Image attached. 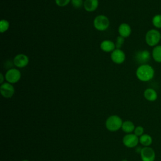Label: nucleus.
I'll return each mask as SVG.
<instances>
[{
    "mask_svg": "<svg viewBox=\"0 0 161 161\" xmlns=\"http://www.w3.org/2000/svg\"><path fill=\"white\" fill-rule=\"evenodd\" d=\"M71 3L75 8H79L84 5L83 0H71Z\"/></svg>",
    "mask_w": 161,
    "mask_h": 161,
    "instance_id": "23",
    "label": "nucleus"
},
{
    "mask_svg": "<svg viewBox=\"0 0 161 161\" xmlns=\"http://www.w3.org/2000/svg\"><path fill=\"white\" fill-rule=\"evenodd\" d=\"M144 133V128L142 126H138L135 127L134 130V134L137 136H141L143 135Z\"/></svg>",
    "mask_w": 161,
    "mask_h": 161,
    "instance_id": "22",
    "label": "nucleus"
},
{
    "mask_svg": "<svg viewBox=\"0 0 161 161\" xmlns=\"http://www.w3.org/2000/svg\"><path fill=\"white\" fill-rule=\"evenodd\" d=\"M9 27V22L6 19H2L0 22V31L1 33H4L6 31Z\"/></svg>",
    "mask_w": 161,
    "mask_h": 161,
    "instance_id": "20",
    "label": "nucleus"
},
{
    "mask_svg": "<svg viewBox=\"0 0 161 161\" xmlns=\"http://www.w3.org/2000/svg\"><path fill=\"white\" fill-rule=\"evenodd\" d=\"M124 42H125V38H123L121 36H118L117 38H116V43H115L116 48H118V49H120V48L123 46V45L124 43Z\"/></svg>",
    "mask_w": 161,
    "mask_h": 161,
    "instance_id": "21",
    "label": "nucleus"
},
{
    "mask_svg": "<svg viewBox=\"0 0 161 161\" xmlns=\"http://www.w3.org/2000/svg\"><path fill=\"white\" fill-rule=\"evenodd\" d=\"M150 56V53L148 50H144L137 52L135 55V58L138 62L145 64L149 61Z\"/></svg>",
    "mask_w": 161,
    "mask_h": 161,
    "instance_id": "11",
    "label": "nucleus"
},
{
    "mask_svg": "<svg viewBox=\"0 0 161 161\" xmlns=\"http://www.w3.org/2000/svg\"><path fill=\"white\" fill-rule=\"evenodd\" d=\"M140 156L142 161H154L155 153L154 150L150 147H144L140 152Z\"/></svg>",
    "mask_w": 161,
    "mask_h": 161,
    "instance_id": "6",
    "label": "nucleus"
},
{
    "mask_svg": "<svg viewBox=\"0 0 161 161\" xmlns=\"http://www.w3.org/2000/svg\"><path fill=\"white\" fill-rule=\"evenodd\" d=\"M160 40H161V35H160Z\"/></svg>",
    "mask_w": 161,
    "mask_h": 161,
    "instance_id": "28",
    "label": "nucleus"
},
{
    "mask_svg": "<svg viewBox=\"0 0 161 161\" xmlns=\"http://www.w3.org/2000/svg\"><path fill=\"white\" fill-rule=\"evenodd\" d=\"M152 56L155 62L161 63V45L154 47L152 50Z\"/></svg>",
    "mask_w": 161,
    "mask_h": 161,
    "instance_id": "17",
    "label": "nucleus"
},
{
    "mask_svg": "<svg viewBox=\"0 0 161 161\" xmlns=\"http://www.w3.org/2000/svg\"><path fill=\"white\" fill-rule=\"evenodd\" d=\"M161 33L156 29H151L148 30L145 35V42L150 47H155L160 40Z\"/></svg>",
    "mask_w": 161,
    "mask_h": 161,
    "instance_id": "2",
    "label": "nucleus"
},
{
    "mask_svg": "<svg viewBox=\"0 0 161 161\" xmlns=\"http://www.w3.org/2000/svg\"><path fill=\"white\" fill-rule=\"evenodd\" d=\"M100 47H101V49L105 52H113L114 50H115L116 45L111 40H106L101 42Z\"/></svg>",
    "mask_w": 161,
    "mask_h": 161,
    "instance_id": "13",
    "label": "nucleus"
},
{
    "mask_svg": "<svg viewBox=\"0 0 161 161\" xmlns=\"http://www.w3.org/2000/svg\"><path fill=\"white\" fill-rule=\"evenodd\" d=\"M0 92L4 97L10 98L14 93V89L11 83L4 82L1 85Z\"/></svg>",
    "mask_w": 161,
    "mask_h": 161,
    "instance_id": "8",
    "label": "nucleus"
},
{
    "mask_svg": "<svg viewBox=\"0 0 161 161\" xmlns=\"http://www.w3.org/2000/svg\"><path fill=\"white\" fill-rule=\"evenodd\" d=\"M22 161H28V160H22Z\"/></svg>",
    "mask_w": 161,
    "mask_h": 161,
    "instance_id": "26",
    "label": "nucleus"
},
{
    "mask_svg": "<svg viewBox=\"0 0 161 161\" xmlns=\"http://www.w3.org/2000/svg\"><path fill=\"white\" fill-rule=\"evenodd\" d=\"M70 0H55L56 4L60 7H64L67 6L69 3Z\"/></svg>",
    "mask_w": 161,
    "mask_h": 161,
    "instance_id": "24",
    "label": "nucleus"
},
{
    "mask_svg": "<svg viewBox=\"0 0 161 161\" xmlns=\"http://www.w3.org/2000/svg\"><path fill=\"white\" fill-rule=\"evenodd\" d=\"M118 33L119 34V36L123 38L128 37L131 33V29L130 26L128 24L125 23H121L119 26Z\"/></svg>",
    "mask_w": 161,
    "mask_h": 161,
    "instance_id": "12",
    "label": "nucleus"
},
{
    "mask_svg": "<svg viewBox=\"0 0 161 161\" xmlns=\"http://www.w3.org/2000/svg\"><path fill=\"white\" fill-rule=\"evenodd\" d=\"M154 74L153 68L147 64L140 65L136 71L137 78L142 82H148L152 80L154 76Z\"/></svg>",
    "mask_w": 161,
    "mask_h": 161,
    "instance_id": "1",
    "label": "nucleus"
},
{
    "mask_svg": "<svg viewBox=\"0 0 161 161\" xmlns=\"http://www.w3.org/2000/svg\"><path fill=\"white\" fill-rule=\"evenodd\" d=\"M152 23L156 28H161V14H156L152 18Z\"/></svg>",
    "mask_w": 161,
    "mask_h": 161,
    "instance_id": "19",
    "label": "nucleus"
},
{
    "mask_svg": "<svg viewBox=\"0 0 161 161\" xmlns=\"http://www.w3.org/2000/svg\"><path fill=\"white\" fill-rule=\"evenodd\" d=\"M144 97L148 101H155L157 97L158 94L156 91L152 88H147L143 92Z\"/></svg>",
    "mask_w": 161,
    "mask_h": 161,
    "instance_id": "14",
    "label": "nucleus"
},
{
    "mask_svg": "<svg viewBox=\"0 0 161 161\" xmlns=\"http://www.w3.org/2000/svg\"><path fill=\"white\" fill-rule=\"evenodd\" d=\"M98 4V0H85L83 6L87 11L92 12L97 8Z\"/></svg>",
    "mask_w": 161,
    "mask_h": 161,
    "instance_id": "15",
    "label": "nucleus"
},
{
    "mask_svg": "<svg viewBox=\"0 0 161 161\" xmlns=\"http://www.w3.org/2000/svg\"><path fill=\"white\" fill-rule=\"evenodd\" d=\"M139 142L138 136L135 134L128 133L123 138V144L128 148H133L137 146Z\"/></svg>",
    "mask_w": 161,
    "mask_h": 161,
    "instance_id": "7",
    "label": "nucleus"
},
{
    "mask_svg": "<svg viewBox=\"0 0 161 161\" xmlns=\"http://www.w3.org/2000/svg\"><path fill=\"white\" fill-rule=\"evenodd\" d=\"M121 128L124 132L128 134V133H131V132L134 131L135 127L133 122H131V121L127 120L123 122Z\"/></svg>",
    "mask_w": 161,
    "mask_h": 161,
    "instance_id": "16",
    "label": "nucleus"
},
{
    "mask_svg": "<svg viewBox=\"0 0 161 161\" xmlns=\"http://www.w3.org/2000/svg\"><path fill=\"white\" fill-rule=\"evenodd\" d=\"M111 58L114 63L121 64L125 60L126 55L123 50L121 49L116 48L111 52Z\"/></svg>",
    "mask_w": 161,
    "mask_h": 161,
    "instance_id": "9",
    "label": "nucleus"
},
{
    "mask_svg": "<svg viewBox=\"0 0 161 161\" xmlns=\"http://www.w3.org/2000/svg\"><path fill=\"white\" fill-rule=\"evenodd\" d=\"M21 78V73L20 71L17 69H9L6 74L5 79L8 81V82L11 84L16 83Z\"/></svg>",
    "mask_w": 161,
    "mask_h": 161,
    "instance_id": "5",
    "label": "nucleus"
},
{
    "mask_svg": "<svg viewBox=\"0 0 161 161\" xmlns=\"http://www.w3.org/2000/svg\"><path fill=\"white\" fill-rule=\"evenodd\" d=\"M94 28L99 31H104L109 26V20L104 15H99L96 16L93 21Z\"/></svg>",
    "mask_w": 161,
    "mask_h": 161,
    "instance_id": "4",
    "label": "nucleus"
},
{
    "mask_svg": "<svg viewBox=\"0 0 161 161\" xmlns=\"http://www.w3.org/2000/svg\"><path fill=\"white\" fill-rule=\"evenodd\" d=\"M123 121L121 118L116 115L109 116L106 121V127L111 131H116L122 126Z\"/></svg>",
    "mask_w": 161,
    "mask_h": 161,
    "instance_id": "3",
    "label": "nucleus"
},
{
    "mask_svg": "<svg viewBox=\"0 0 161 161\" xmlns=\"http://www.w3.org/2000/svg\"><path fill=\"white\" fill-rule=\"evenodd\" d=\"M139 142L144 147H149L152 143V138L150 135L143 134L140 136Z\"/></svg>",
    "mask_w": 161,
    "mask_h": 161,
    "instance_id": "18",
    "label": "nucleus"
},
{
    "mask_svg": "<svg viewBox=\"0 0 161 161\" xmlns=\"http://www.w3.org/2000/svg\"><path fill=\"white\" fill-rule=\"evenodd\" d=\"M122 161H128V160H122Z\"/></svg>",
    "mask_w": 161,
    "mask_h": 161,
    "instance_id": "27",
    "label": "nucleus"
},
{
    "mask_svg": "<svg viewBox=\"0 0 161 161\" xmlns=\"http://www.w3.org/2000/svg\"><path fill=\"white\" fill-rule=\"evenodd\" d=\"M29 62L28 57L23 54L19 53L13 59V64L14 65L19 68H23L26 67Z\"/></svg>",
    "mask_w": 161,
    "mask_h": 161,
    "instance_id": "10",
    "label": "nucleus"
},
{
    "mask_svg": "<svg viewBox=\"0 0 161 161\" xmlns=\"http://www.w3.org/2000/svg\"><path fill=\"white\" fill-rule=\"evenodd\" d=\"M3 81H4V76L3 74L2 73L0 74V83L2 84H3Z\"/></svg>",
    "mask_w": 161,
    "mask_h": 161,
    "instance_id": "25",
    "label": "nucleus"
}]
</instances>
